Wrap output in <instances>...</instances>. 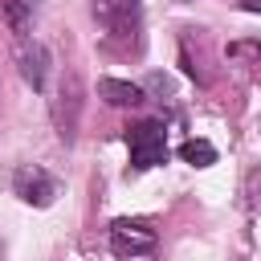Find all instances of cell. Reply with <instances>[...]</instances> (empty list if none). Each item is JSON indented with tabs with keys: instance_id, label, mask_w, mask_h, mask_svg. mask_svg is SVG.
<instances>
[{
	"instance_id": "6da1fadb",
	"label": "cell",
	"mask_w": 261,
	"mask_h": 261,
	"mask_svg": "<svg viewBox=\"0 0 261 261\" xmlns=\"http://www.w3.org/2000/svg\"><path fill=\"white\" fill-rule=\"evenodd\" d=\"M94 20L106 29L110 41H122L130 49H139V29H143V8L139 0H90Z\"/></svg>"
},
{
	"instance_id": "7a4b0ae2",
	"label": "cell",
	"mask_w": 261,
	"mask_h": 261,
	"mask_svg": "<svg viewBox=\"0 0 261 261\" xmlns=\"http://www.w3.org/2000/svg\"><path fill=\"white\" fill-rule=\"evenodd\" d=\"M82 102H86L82 77H77V69H65V73H61V82H57V94H53V126H57V139H61L65 147L77 139Z\"/></svg>"
},
{
	"instance_id": "3957f363",
	"label": "cell",
	"mask_w": 261,
	"mask_h": 261,
	"mask_svg": "<svg viewBox=\"0 0 261 261\" xmlns=\"http://www.w3.org/2000/svg\"><path fill=\"white\" fill-rule=\"evenodd\" d=\"M126 147H130V163H135L139 171L163 163V159H167V130H163V122H159V118L135 122V126L126 130Z\"/></svg>"
},
{
	"instance_id": "277c9868",
	"label": "cell",
	"mask_w": 261,
	"mask_h": 261,
	"mask_svg": "<svg viewBox=\"0 0 261 261\" xmlns=\"http://www.w3.org/2000/svg\"><path fill=\"white\" fill-rule=\"evenodd\" d=\"M12 192H16L24 204H33V208H49L53 196H57V179H53L45 167H37V163H20V167L12 171Z\"/></svg>"
},
{
	"instance_id": "5b68a950",
	"label": "cell",
	"mask_w": 261,
	"mask_h": 261,
	"mask_svg": "<svg viewBox=\"0 0 261 261\" xmlns=\"http://www.w3.org/2000/svg\"><path fill=\"white\" fill-rule=\"evenodd\" d=\"M110 249L118 257H147V253H155V228H147L143 220H114Z\"/></svg>"
},
{
	"instance_id": "8992f818",
	"label": "cell",
	"mask_w": 261,
	"mask_h": 261,
	"mask_svg": "<svg viewBox=\"0 0 261 261\" xmlns=\"http://www.w3.org/2000/svg\"><path fill=\"white\" fill-rule=\"evenodd\" d=\"M16 69H20V77L33 86V90H45V82H49V49L41 45V41H20V49H16Z\"/></svg>"
},
{
	"instance_id": "52a82bcc",
	"label": "cell",
	"mask_w": 261,
	"mask_h": 261,
	"mask_svg": "<svg viewBox=\"0 0 261 261\" xmlns=\"http://www.w3.org/2000/svg\"><path fill=\"white\" fill-rule=\"evenodd\" d=\"M98 94H102L110 106H139V102H143V86L122 82V77H102V82H98Z\"/></svg>"
},
{
	"instance_id": "ba28073f",
	"label": "cell",
	"mask_w": 261,
	"mask_h": 261,
	"mask_svg": "<svg viewBox=\"0 0 261 261\" xmlns=\"http://www.w3.org/2000/svg\"><path fill=\"white\" fill-rule=\"evenodd\" d=\"M4 20H8V29L24 41L29 29H33V20H37V0H4Z\"/></svg>"
},
{
	"instance_id": "9c48e42d",
	"label": "cell",
	"mask_w": 261,
	"mask_h": 261,
	"mask_svg": "<svg viewBox=\"0 0 261 261\" xmlns=\"http://www.w3.org/2000/svg\"><path fill=\"white\" fill-rule=\"evenodd\" d=\"M179 155H184V163H192V167H208V163H216V147H212L208 139H188V143L179 147Z\"/></svg>"
},
{
	"instance_id": "30bf717a",
	"label": "cell",
	"mask_w": 261,
	"mask_h": 261,
	"mask_svg": "<svg viewBox=\"0 0 261 261\" xmlns=\"http://www.w3.org/2000/svg\"><path fill=\"white\" fill-rule=\"evenodd\" d=\"M241 8H245V12H257V16H261V0H241Z\"/></svg>"
}]
</instances>
